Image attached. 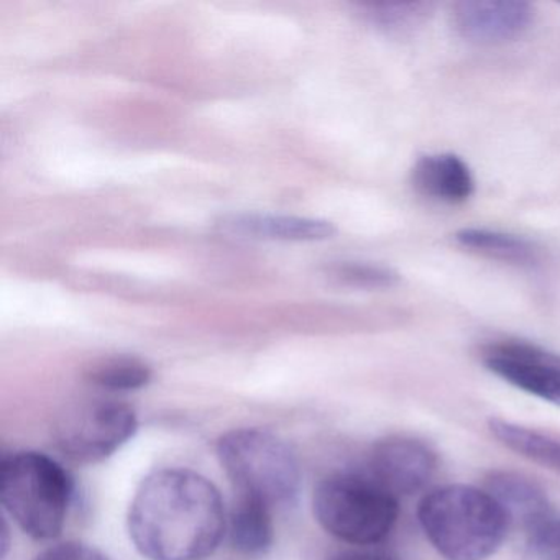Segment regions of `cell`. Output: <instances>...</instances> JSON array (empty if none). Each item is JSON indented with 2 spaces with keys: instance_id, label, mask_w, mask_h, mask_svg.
I'll return each mask as SVG.
<instances>
[{
  "instance_id": "obj_20",
  "label": "cell",
  "mask_w": 560,
  "mask_h": 560,
  "mask_svg": "<svg viewBox=\"0 0 560 560\" xmlns=\"http://www.w3.org/2000/svg\"><path fill=\"white\" fill-rule=\"evenodd\" d=\"M35 560H110L101 550L81 542H63L44 550Z\"/></svg>"
},
{
  "instance_id": "obj_15",
  "label": "cell",
  "mask_w": 560,
  "mask_h": 560,
  "mask_svg": "<svg viewBox=\"0 0 560 560\" xmlns=\"http://www.w3.org/2000/svg\"><path fill=\"white\" fill-rule=\"evenodd\" d=\"M455 238L462 247L504 264L533 267L539 260V254L534 245L517 235L490 231V229H462Z\"/></svg>"
},
{
  "instance_id": "obj_8",
  "label": "cell",
  "mask_w": 560,
  "mask_h": 560,
  "mask_svg": "<svg viewBox=\"0 0 560 560\" xmlns=\"http://www.w3.org/2000/svg\"><path fill=\"white\" fill-rule=\"evenodd\" d=\"M438 468L435 452L408 435H392L373 445L369 475L393 497H409L428 487Z\"/></svg>"
},
{
  "instance_id": "obj_17",
  "label": "cell",
  "mask_w": 560,
  "mask_h": 560,
  "mask_svg": "<svg viewBox=\"0 0 560 560\" xmlns=\"http://www.w3.org/2000/svg\"><path fill=\"white\" fill-rule=\"evenodd\" d=\"M362 9L375 27L392 35L415 31L431 12V5L424 2H369Z\"/></svg>"
},
{
  "instance_id": "obj_9",
  "label": "cell",
  "mask_w": 560,
  "mask_h": 560,
  "mask_svg": "<svg viewBox=\"0 0 560 560\" xmlns=\"http://www.w3.org/2000/svg\"><path fill=\"white\" fill-rule=\"evenodd\" d=\"M534 15L533 5L521 0H467L455 5L454 25L471 44L501 45L523 37Z\"/></svg>"
},
{
  "instance_id": "obj_5",
  "label": "cell",
  "mask_w": 560,
  "mask_h": 560,
  "mask_svg": "<svg viewBox=\"0 0 560 560\" xmlns=\"http://www.w3.org/2000/svg\"><path fill=\"white\" fill-rule=\"evenodd\" d=\"M313 506L317 523L330 536L353 546L382 542L399 516L398 498L366 474L324 478L314 490Z\"/></svg>"
},
{
  "instance_id": "obj_21",
  "label": "cell",
  "mask_w": 560,
  "mask_h": 560,
  "mask_svg": "<svg viewBox=\"0 0 560 560\" xmlns=\"http://www.w3.org/2000/svg\"><path fill=\"white\" fill-rule=\"evenodd\" d=\"M330 560H395L393 557L382 552H369V550H352V552H342L332 557Z\"/></svg>"
},
{
  "instance_id": "obj_16",
  "label": "cell",
  "mask_w": 560,
  "mask_h": 560,
  "mask_svg": "<svg viewBox=\"0 0 560 560\" xmlns=\"http://www.w3.org/2000/svg\"><path fill=\"white\" fill-rule=\"evenodd\" d=\"M86 376L97 388L110 393H127L145 388L152 382L153 372L142 360L116 357L97 363Z\"/></svg>"
},
{
  "instance_id": "obj_10",
  "label": "cell",
  "mask_w": 560,
  "mask_h": 560,
  "mask_svg": "<svg viewBox=\"0 0 560 560\" xmlns=\"http://www.w3.org/2000/svg\"><path fill=\"white\" fill-rule=\"evenodd\" d=\"M218 225L225 234L254 241L319 242L332 238L337 232L332 222L323 219L258 212L225 215Z\"/></svg>"
},
{
  "instance_id": "obj_6",
  "label": "cell",
  "mask_w": 560,
  "mask_h": 560,
  "mask_svg": "<svg viewBox=\"0 0 560 560\" xmlns=\"http://www.w3.org/2000/svg\"><path fill=\"white\" fill-rule=\"evenodd\" d=\"M139 429L136 411L116 399H94L68 408L55 424L58 451L77 464H97L116 454Z\"/></svg>"
},
{
  "instance_id": "obj_1",
  "label": "cell",
  "mask_w": 560,
  "mask_h": 560,
  "mask_svg": "<svg viewBox=\"0 0 560 560\" xmlns=\"http://www.w3.org/2000/svg\"><path fill=\"white\" fill-rule=\"evenodd\" d=\"M129 533L145 559L205 560L228 533L224 501L196 471H153L130 504Z\"/></svg>"
},
{
  "instance_id": "obj_11",
  "label": "cell",
  "mask_w": 560,
  "mask_h": 560,
  "mask_svg": "<svg viewBox=\"0 0 560 560\" xmlns=\"http://www.w3.org/2000/svg\"><path fill=\"white\" fill-rule=\"evenodd\" d=\"M412 183L421 195L445 205H462L475 191L470 168L452 153L422 156L412 170Z\"/></svg>"
},
{
  "instance_id": "obj_2",
  "label": "cell",
  "mask_w": 560,
  "mask_h": 560,
  "mask_svg": "<svg viewBox=\"0 0 560 560\" xmlns=\"http://www.w3.org/2000/svg\"><path fill=\"white\" fill-rule=\"evenodd\" d=\"M429 542L445 560H487L506 539L511 523L501 504L480 488L445 485L418 508Z\"/></svg>"
},
{
  "instance_id": "obj_13",
  "label": "cell",
  "mask_w": 560,
  "mask_h": 560,
  "mask_svg": "<svg viewBox=\"0 0 560 560\" xmlns=\"http://www.w3.org/2000/svg\"><path fill=\"white\" fill-rule=\"evenodd\" d=\"M231 546L244 556H261L273 544L271 508L258 500L238 497L228 521Z\"/></svg>"
},
{
  "instance_id": "obj_14",
  "label": "cell",
  "mask_w": 560,
  "mask_h": 560,
  "mask_svg": "<svg viewBox=\"0 0 560 560\" xmlns=\"http://www.w3.org/2000/svg\"><path fill=\"white\" fill-rule=\"evenodd\" d=\"M491 435L521 457L560 475V438L508 419L491 418Z\"/></svg>"
},
{
  "instance_id": "obj_12",
  "label": "cell",
  "mask_w": 560,
  "mask_h": 560,
  "mask_svg": "<svg viewBox=\"0 0 560 560\" xmlns=\"http://www.w3.org/2000/svg\"><path fill=\"white\" fill-rule=\"evenodd\" d=\"M485 490L501 504L510 523L520 524L524 533L553 510L546 490L516 471H493Z\"/></svg>"
},
{
  "instance_id": "obj_4",
  "label": "cell",
  "mask_w": 560,
  "mask_h": 560,
  "mask_svg": "<svg viewBox=\"0 0 560 560\" xmlns=\"http://www.w3.org/2000/svg\"><path fill=\"white\" fill-rule=\"evenodd\" d=\"M219 460L238 497L290 506L301 487L296 455L287 442L261 429H234L219 439Z\"/></svg>"
},
{
  "instance_id": "obj_18",
  "label": "cell",
  "mask_w": 560,
  "mask_h": 560,
  "mask_svg": "<svg viewBox=\"0 0 560 560\" xmlns=\"http://www.w3.org/2000/svg\"><path fill=\"white\" fill-rule=\"evenodd\" d=\"M327 275L337 283L359 290H389L399 283V275L392 268L363 261H337L327 267Z\"/></svg>"
},
{
  "instance_id": "obj_19",
  "label": "cell",
  "mask_w": 560,
  "mask_h": 560,
  "mask_svg": "<svg viewBox=\"0 0 560 560\" xmlns=\"http://www.w3.org/2000/svg\"><path fill=\"white\" fill-rule=\"evenodd\" d=\"M527 542L544 560H560V513L552 510L526 530Z\"/></svg>"
},
{
  "instance_id": "obj_7",
  "label": "cell",
  "mask_w": 560,
  "mask_h": 560,
  "mask_svg": "<svg viewBox=\"0 0 560 560\" xmlns=\"http://www.w3.org/2000/svg\"><path fill=\"white\" fill-rule=\"evenodd\" d=\"M488 372L560 408V355L524 340H497L481 350Z\"/></svg>"
},
{
  "instance_id": "obj_3",
  "label": "cell",
  "mask_w": 560,
  "mask_h": 560,
  "mask_svg": "<svg viewBox=\"0 0 560 560\" xmlns=\"http://www.w3.org/2000/svg\"><path fill=\"white\" fill-rule=\"evenodd\" d=\"M73 500L74 478L50 455L12 452L0 464L2 506L34 539H57Z\"/></svg>"
}]
</instances>
